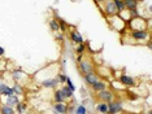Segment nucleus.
<instances>
[{"label": "nucleus", "mask_w": 152, "mask_h": 114, "mask_svg": "<svg viewBox=\"0 0 152 114\" xmlns=\"http://www.w3.org/2000/svg\"><path fill=\"white\" fill-rule=\"evenodd\" d=\"M56 78H57L58 83H65V82H66V79H68L66 75H65V74H61V73H60V74H57Z\"/></svg>", "instance_id": "obj_29"}, {"label": "nucleus", "mask_w": 152, "mask_h": 114, "mask_svg": "<svg viewBox=\"0 0 152 114\" xmlns=\"http://www.w3.org/2000/svg\"><path fill=\"white\" fill-rule=\"evenodd\" d=\"M147 114H151V110H148V112H147Z\"/></svg>", "instance_id": "obj_35"}, {"label": "nucleus", "mask_w": 152, "mask_h": 114, "mask_svg": "<svg viewBox=\"0 0 152 114\" xmlns=\"http://www.w3.org/2000/svg\"><path fill=\"white\" fill-rule=\"evenodd\" d=\"M26 110H27V104H26V102L20 101V102L16 105V112L18 113V114H25Z\"/></svg>", "instance_id": "obj_19"}, {"label": "nucleus", "mask_w": 152, "mask_h": 114, "mask_svg": "<svg viewBox=\"0 0 152 114\" xmlns=\"http://www.w3.org/2000/svg\"><path fill=\"white\" fill-rule=\"evenodd\" d=\"M74 114H87V108H86L83 104H79V105L75 106Z\"/></svg>", "instance_id": "obj_24"}, {"label": "nucleus", "mask_w": 152, "mask_h": 114, "mask_svg": "<svg viewBox=\"0 0 152 114\" xmlns=\"http://www.w3.org/2000/svg\"><path fill=\"white\" fill-rule=\"evenodd\" d=\"M12 88H13L15 95H17V96H22L23 95V88H22V86L20 84V83H15Z\"/></svg>", "instance_id": "obj_23"}, {"label": "nucleus", "mask_w": 152, "mask_h": 114, "mask_svg": "<svg viewBox=\"0 0 152 114\" xmlns=\"http://www.w3.org/2000/svg\"><path fill=\"white\" fill-rule=\"evenodd\" d=\"M96 112L100 114H108V102H100L96 105Z\"/></svg>", "instance_id": "obj_17"}, {"label": "nucleus", "mask_w": 152, "mask_h": 114, "mask_svg": "<svg viewBox=\"0 0 152 114\" xmlns=\"http://www.w3.org/2000/svg\"><path fill=\"white\" fill-rule=\"evenodd\" d=\"M1 79H3V78H1V77H0V82H1Z\"/></svg>", "instance_id": "obj_36"}, {"label": "nucleus", "mask_w": 152, "mask_h": 114, "mask_svg": "<svg viewBox=\"0 0 152 114\" xmlns=\"http://www.w3.org/2000/svg\"><path fill=\"white\" fill-rule=\"evenodd\" d=\"M56 114H58V113H56Z\"/></svg>", "instance_id": "obj_37"}, {"label": "nucleus", "mask_w": 152, "mask_h": 114, "mask_svg": "<svg viewBox=\"0 0 152 114\" xmlns=\"http://www.w3.org/2000/svg\"><path fill=\"white\" fill-rule=\"evenodd\" d=\"M125 4V9L131 10V9H137L138 8V0H124Z\"/></svg>", "instance_id": "obj_16"}, {"label": "nucleus", "mask_w": 152, "mask_h": 114, "mask_svg": "<svg viewBox=\"0 0 152 114\" xmlns=\"http://www.w3.org/2000/svg\"><path fill=\"white\" fill-rule=\"evenodd\" d=\"M122 102L121 101H116V100H113V101L108 102V114H118L122 112Z\"/></svg>", "instance_id": "obj_4"}, {"label": "nucleus", "mask_w": 152, "mask_h": 114, "mask_svg": "<svg viewBox=\"0 0 152 114\" xmlns=\"http://www.w3.org/2000/svg\"><path fill=\"white\" fill-rule=\"evenodd\" d=\"M129 16H130V18H137V17H140L138 8H137V9H131V10H129Z\"/></svg>", "instance_id": "obj_28"}, {"label": "nucleus", "mask_w": 152, "mask_h": 114, "mask_svg": "<svg viewBox=\"0 0 152 114\" xmlns=\"http://www.w3.org/2000/svg\"><path fill=\"white\" fill-rule=\"evenodd\" d=\"M98 97L102 100L103 102H110L115 100V93L105 88V89H103V91L98 92Z\"/></svg>", "instance_id": "obj_5"}, {"label": "nucleus", "mask_w": 152, "mask_h": 114, "mask_svg": "<svg viewBox=\"0 0 152 114\" xmlns=\"http://www.w3.org/2000/svg\"><path fill=\"white\" fill-rule=\"evenodd\" d=\"M70 40L75 44H81V43H83V36H82L81 33H78L77 30H73L70 33Z\"/></svg>", "instance_id": "obj_12"}, {"label": "nucleus", "mask_w": 152, "mask_h": 114, "mask_svg": "<svg viewBox=\"0 0 152 114\" xmlns=\"http://www.w3.org/2000/svg\"><path fill=\"white\" fill-rule=\"evenodd\" d=\"M94 1L96 3V4H100V3H104L105 0H94Z\"/></svg>", "instance_id": "obj_33"}, {"label": "nucleus", "mask_w": 152, "mask_h": 114, "mask_svg": "<svg viewBox=\"0 0 152 114\" xmlns=\"http://www.w3.org/2000/svg\"><path fill=\"white\" fill-rule=\"evenodd\" d=\"M4 54H5V49H4V48H3L1 46H0V58L4 56Z\"/></svg>", "instance_id": "obj_31"}, {"label": "nucleus", "mask_w": 152, "mask_h": 114, "mask_svg": "<svg viewBox=\"0 0 152 114\" xmlns=\"http://www.w3.org/2000/svg\"><path fill=\"white\" fill-rule=\"evenodd\" d=\"M53 110L58 114H66L68 113V105L65 102H56L53 106Z\"/></svg>", "instance_id": "obj_13"}, {"label": "nucleus", "mask_w": 152, "mask_h": 114, "mask_svg": "<svg viewBox=\"0 0 152 114\" xmlns=\"http://www.w3.org/2000/svg\"><path fill=\"white\" fill-rule=\"evenodd\" d=\"M130 38L138 43H146L147 40H150V33L147 30H135L131 31Z\"/></svg>", "instance_id": "obj_1"}, {"label": "nucleus", "mask_w": 152, "mask_h": 114, "mask_svg": "<svg viewBox=\"0 0 152 114\" xmlns=\"http://www.w3.org/2000/svg\"><path fill=\"white\" fill-rule=\"evenodd\" d=\"M61 92L64 93V96H65V99H73V95H74V92L72 91L70 88L68 87V86H64L63 88H61Z\"/></svg>", "instance_id": "obj_20"}, {"label": "nucleus", "mask_w": 152, "mask_h": 114, "mask_svg": "<svg viewBox=\"0 0 152 114\" xmlns=\"http://www.w3.org/2000/svg\"><path fill=\"white\" fill-rule=\"evenodd\" d=\"M53 99H55V102H65V100H66L64 93L61 92V89H56V91H55Z\"/></svg>", "instance_id": "obj_18"}, {"label": "nucleus", "mask_w": 152, "mask_h": 114, "mask_svg": "<svg viewBox=\"0 0 152 114\" xmlns=\"http://www.w3.org/2000/svg\"><path fill=\"white\" fill-rule=\"evenodd\" d=\"M1 88H3V82H0V95H1Z\"/></svg>", "instance_id": "obj_34"}, {"label": "nucleus", "mask_w": 152, "mask_h": 114, "mask_svg": "<svg viewBox=\"0 0 152 114\" xmlns=\"http://www.w3.org/2000/svg\"><path fill=\"white\" fill-rule=\"evenodd\" d=\"M65 83H66V86H68V87L70 88V89H72V91H73V92L75 91V86L73 84V82L70 81V78H68V79H66V82H65Z\"/></svg>", "instance_id": "obj_30"}, {"label": "nucleus", "mask_w": 152, "mask_h": 114, "mask_svg": "<svg viewBox=\"0 0 152 114\" xmlns=\"http://www.w3.org/2000/svg\"><path fill=\"white\" fill-rule=\"evenodd\" d=\"M91 87H92V91L94 92H100V91H103V89L107 88V83H105V81H103V79H99V81H96Z\"/></svg>", "instance_id": "obj_11"}, {"label": "nucleus", "mask_w": 152, "mask_h": 114, "mask_svg": "<svg viewBox=\"0 0 152 114\" xmlns=\"http://www.w3.org/2000/svg\"><path fill=\"white\" fill-rule=\"evenodd\" d=\"M23 78H26V74L21 69H15V70L12 71V79L15 81V83H20V84H21V81Z\"/></svg>", "instance_id": "obj_8"}, {"label": "nucleus", "mask_w": 152, "mask_h": 114, "mask_svg": "<svg viewBox=\"0 0 152 114\" xmlns=\"http://www.w3.org/2000/svg\"><path fill=\"white\" fill-rule=\"evenodd\" d=\"M56 20H57V22H58V25H60V30L61 31H65L66 30V22L63 20V18H60V17H56Z\"/></svg>", "instance_id": "obj_26"}, {"label": "nucleus", "mask_w": 152, "mask_h": 114, "mask_svg": "<svg viewBox=\"0 0 152 114\" xmlns=\"http://www.w3.org/2000/svg\"><path fill=\"white\" fill-rule=\"evenodd\" d=\"M104 12H105V15L109 16V17L118 15V10H117L115 3H113V0H108V1L105 3V5H104Z\"/></svg>", "instance_id": "obj_6"}, {"label": "nucleus", "mask_w": 152, "mask_h": 114, "mask_svg": "<svg viewBox=\"0 0 152 114\" xmlns=\"http://www.w3.org/2000/svg\"><path fill=\"white\" fill-rule=\"evenodd\" d=\"M48 23H50V29L52 31H55V33H58V31H60V25H58L57 20L52 18V20H50V22Z\"/></svg>", "instance_id": "obj_21"}, {"label": "nucleus", "mask_w": 152, "mask_h": 114, "mask_svg": "<svg viewBox=\"0 0 152 114\" xmlns=\"http://www.w3.org/2000/svg\"><path fill=\"white\" fill-rule=\"evenodd\" d=\"M15 95V92H13V88L11 87V86L5 84V83H3V88H1V95L0 96H12Z\"/></svg>", "instance_id": "obj_15"}, {"label": "nucleus", "mask_w": 152, "mask_h": 114, "mask_svg": "<svg viewBox=\"0 0 152 114\" xmlns=\"http://www.w3.org/2000/svg\"><path fill=\"white\" fill-rule=\"evenodd\" d=\"M42 86L44 88H56L58 86V81L57 78H46L42 81Z\"/></svg>", "instance_id": "obj_9"}, {"label": "nucleus", "mask_w": 152, "mask_h": 114, "mask_svg": "<svg viewBox=\"0 0 152 114\" xmlns=\"http://www.w3.org/2000/svg\"><path fill=\"white\" fill-rule=\"evenodd\" d=\"M113 3H115L117 10L120 12H122V10H125V4H124V0H113Z\"/></svg>", "instance_id": "obj_25"}, {"label": "nucleus", "mask_w": 152, "mask_h": 114, "mask_svg": "<svg viewBox=\"0 0 152 114\" xmlns=\"http://www.w3.org/2000/svg\"><path fill=\"white\" fill-rule=\"evenodd\" d=\"M130 29L133 31H135V30H146V21H144L143 17L130 18Z\"/></svg>", "instance_id": "obj_2"}, {"label": "nucleus", "mask_w": 152, "mask_h": 114, "mask_svg": "<svg viewBox=\"0 0 152 114\" xmlns=\"http://www.w3.org/2000/svg\"><path fill=\"white\" fill-rule=\"evenodd\" d=\"M86 51V46H85V43H81V44H78L77 47H75V52H77L78 54H83V52Z\"/></svg>", "instance_id": "obj_27"}, {"label": "nucleus", "mask_w": 152, "mask_h": 114, "mask_svg": "<svg viewBox=\"0 0 152 114\" xmlns=\"http://www.w3.org/2000/svg\"><path fill=\"white\" fill-rule=\"evenodd\" d=\"M56 39H58V40H63V34H60V35H56Z\"/></svg>", "instance_id": "obj_32"}, {"label": "nucleus", "mask_w": 152, "mask_h": 114, "mask_svg": "<svg viewBox=\"0 0 152 114\" xmlns=\"http://www.w3.org/2000/svg\"><path fill=\"white\" fill-rule=\"evenodd\" d=\"M0 113L1 114H15V109L12 106H8V105H1L0 106Z\"/></svg>", "instance_id": "obj_22"}, {"label": "nucleus", "mask_w": 152, "mask_h": 114, "mask_svg": "<svg viewBox=\"0 0 152 114\" xmlns=\"http://www.w3.org/2000/svg\"><path fill=\"white\" fill-rule=\"evenodd\" d=\"M83 79H85V82L87 83L88 86H92L96 81H99L100 78H99V75L96 74V73L91 71V73H88V74H85V75H83Z\"/></svg>", "instance_id": "obj_10"}, {"label": "nucleus", "mask_w": 152, "mask_h": 114, "mask_svg": "<svg viewBox=\"0 0 152 114\" xmlns=\"http://www.w3.org/2000/svg\"><path fill=\"white\" fill-rule=\"evenodd\" d=\"M118 81H120L121 84L126 86V87H133V86H135V79L133 77H130V75H127V74H121Z\"/></svg>", "instance_id": "obj_7"}, {"label": "nucleus", "mask_w": 152, "mask_h": 114, "mask_svg": "<svg viewBox=\"0 0 152 114\" xmlns=\"http://www.w3.org/2000/svg\"><path fill=\"white\" fill-rule=\"evenodd\" d=\"M21 100L18 99V96L17 95H12V96H7V99H5V105H8V106H16L17 104H18Z\"/></svg>", "instance_id": "obj_14"}, {"label": "nucleus", "mask_w": 152, "mask_h": 114, "mask_svg": "<svg viewBox=\"0 0 152 114\" xmlns=\"http://www.w3.org/2000/svg\"><path fill=\"white\" fill-rule=\"evenodd\" d=\"M78 69L83 75L88 74V73L94 71V64L90 60H83V58H82V60L78 62Z\"/></svg>", "instance_id": "obj_3"}]
</instances>
